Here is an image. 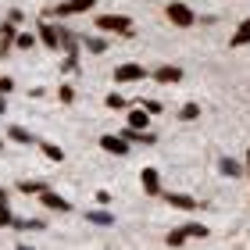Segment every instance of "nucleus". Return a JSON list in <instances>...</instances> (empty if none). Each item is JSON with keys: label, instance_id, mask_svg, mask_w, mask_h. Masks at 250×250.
<instances>
[{"label": "nucleus", "instance_id": "obj_1", "mask_svg": "<svg viewBox=\"0 0 250 250\" xmlns=\"http://www.w3.org/2000/svg\"><path fill=\"white\" fill-rule=\"evenodd\" d=\"M97 29L100 32H118V36H132V18H125V15H100Z\"/></svg>", "mask_w": 250, "mask_h": 250}, {"label": "nucleus", "instance_id": "obj_2", "mask_svg": "<svg viewBox=\"0 0 250 250\" xmlns=\"http://www.w3.org/2000/svg\"><path fill=\"white\" fill-rule=\"evenodd\" d=\"M193 236H208V225H197V222H189V225H179V229H172V232L165 236V243H168V247H179V243L193 240Z\"/></svg>", "mask_w": 250, "mask_h": 250}, {"label": "nucleus", "instance_id": "obj_3", "mask_svg": "<svg viewBox=\"0 0 250 250\" xmlns=\"http://www.w3.org/2000/svg\"><path fill=\"white\" fill-rule=\"evenodd\" d=\"M168 21H172V25H179V29H189V25H197V15H193V7L172 0V4H168Z\"/></svg>", "mask_w": 250, "mask_h": 250}, {"label": "nucleus", "instance_id": "obj_4", "mask_svg": "<svg viewBox=\"0 0 250 250\" xmlns=\"http://www.w3.org/2000/svg\"><path fill=\"white\" fill-rule=\"evenodd\" d=\"M40 40L47 43L54 54H58V47H64V32L58 25H47V21H40Z\"/></svg>", "mask_w": 250, "mask_h": 250}, {"label": "nucleus", "instance_id": "obj_5", "mask_svg": "<svg viewBox=\"0 0 250 250\" xmlns=\"http://www.w3.org/2000/svg\"><path fill=\"white\" fill-rule=\"evenodd\" d=\"M143 79H146L143 64H122V68H115V83H143Z\"/></svg>", "mask_w": 250, "mask_h": 250}, {"label": "nucleus", "instance_id": "obj_6", "mask_svg": "<svg viewBox=\"0 0 250 250\" xmlns=\"http://www.w3.org/2000/svg\"><path fill=\"white\" fill-rule=\"evenodd\" d=\"M97 0H64V4H58L54 7V15L58 18H68V15H83V11H89Z\"/></svg>", "mask_w": 250, "mask_h": 250}, {"label": "nucleus", "instance_id": "obj_7", "mask_svg": "<svg viewBox=\"0 0 250 250\" xmlns=\"http://www.w3.org/2000/svg\"><path fill=\"white\" fill-rule=\"evenodd\" d=\"M140 183H143V193H146V197H161V175H157V168H143V172H140Z\"/></svg>", "mask_w": 250, "mask_h": 250}, {"label": "nucleus", "instance_id": "obj_8", "mask_svg": "<svg viewBox=\"0 0 250 250\" xmlns=\"http://www.w3.org/2000/svg\"><path fill=\"white\" fill-rule=\"evenodd\" d=\"M15 40H18V32H15V21L7 18V25H0V58H7V54H11Z\"/></svg>", "mask_w": 250, "mask_h": 250}, {"label": "nucleus", "instance_id": "obj_9", "mask_svg": "<svg viewBox=\"0 0 250 250\" xmlns=\"http://www.w3.org/2000/svg\"><path fill=\"white\" fill-rule=\"evenodd\" d=\"M154 79L161 86H175V83H183V68H175V64H165V68H157Z\"/></svg>", "mask_w": 250, "mask_h": 250}, {"label": "nucleus", "instance_id": "obj_10", "mask_svg": "<svg viewBox=\"0 0 250 250\" xmlns=\"http://www.w3.org/2000/svg\"><path fill=\"white\" fill-rule=\"evenodd\" d=\"M100 146H104L107 154H129V140H125V136H100Z\"/></svg>", "mask_w": 250, "mask_h": 250}, {"label": "nucleus", "instance_id": "obj_11", "mask_svg": "<svg viewBox=\"0 0 250 250\" xmlns=\"http://www.w3.org/2000/svg\"><path fill=\"white\" fill-rule=\"evenodd\" d=\"M40 200H43V204H47V208H54V211H68V208H72V204H68L64 197H58V193H54L50 186H47V189H43V193H40Z\"/></svg>", "mask_w": 250, "mask_h": 250}, {"label": "nucleus", "instance_id": "obj_12", "mask_svg": "<svg viewBox=\"0 0 250 250\" xmlns=\"http://www.w3.org/2000/svg\"><path fill=\"white\" fill-rule=\"evenodd\" d=\"M129 143H157V136L154 132H146V129H136V125H129V129L122 132Z\"/></svg>", "mask_w": 250, "mask_h": 250}, {"label": "nucleus", "instance_id": "obj_13", "mask_svg": "<svg viewBox=\"0 0 250 250\" xmlns=\"http://www.w3.org/2000/svg\"><path fill=\"white\" fill-rule=\"evenodd\" d=\"M165 200L172 204V208H183V211H193V208H197V197H186V193H168Z\"/></svg>", "mask_w": 250, "mask_h": 250}, {"label": "nucleus", "instance_id": "obj_14", "mask_svg": "<svg viewBox=\"0 0 250 250\" xmlns=\"http://www.w3.org/2000/svg\"><path fill=\"white\" fill-rule=\"evenodd\" d=\"M7 136H11V140H15V143H36V136H32L29 129H21V125H11V129H7Z\"/></svg>", "mask_w": 250, "mask_h": 250}, {"label": "nucleus", "instance_id": "obj_15", "mask_svg": "<svg viewBox=\"0 0 250 250\" xmlns=\"http://www.w3.org/2000/svg\"><path fill=\"white\" fill-rule=\"evenodd\" d=\"M43 189H47V183H36V179H25V183H18V193H25V197H40Z\"/></svg>", "mask_w": 250, "mask_h": 250}, {"label": "nucleus", "instance_id": "obj_16", "mask_svg": "<svg viewBox=\"0 0 250 250\" xmlns=\"http://www.w3.org/2000/svg\"><path fill=\"white\" fill-rule=\"evenodd\" d=\"M86 222H93V225H115V214H111V211H86Z\"/></svg>", "mask_w": 250, "mask_h": 250}, {"label": "nucleus", "instance_id": "obj_17", "mask_svg": "<svg viewBox=\"0 0 250 250\" xmlns=\"http://www.w3.org/2000/svg\"><path fill=\"white\" fill-rule=\"evenodd\" d=\"M247 43H250V18L236 29V36H232V47H247Z\"/></svg>", "mask_w": 250, "mask_h": 250}, {"label": "nucleus", "instance_id": "obj_18", "mask_svg": "<svg viewBox=\"0 0 250 250\" xmlns=\"http://www.w3.org/2000/svg\"><path fill=\"white\" fill-rule=\"evenodd\" d=\"M146 118H150V111H146V107L129 111V125H136V129H146Z\"/></svg>", "mask_w": 250, "mask_h": 250}, {"label": "nucleus", "instance_id": "obj_19", "mask_svg": "<svg viewBox=\"0 0 250 250\" xmlns=\"http://www.w3.org/2000/svg\"><path fill=\"white\" fill-rule=\"evenodd\" d=\"M40 146H43V154H47V157H50V161H58V165L64 161V150H61V146H58V143H40Z\"/></svg>", "mask_w": 250, "mask_h": 250}, {"label": "nucleus", "instance_id": "obj_20", "mask_svg": "<svg viewBox=\"0 0 250 250\" xmlns=\"http://www.w3.org/2000/svg\"><path fill=\"white\" fill-rule=\"evenodd\" d=\"M104 104H107L111 111H122V107H129V100H125L122 93H107V100H104Z\"/></svg>", "mask_w": 250, "mask_h": 250}, {"label": "nucleus", "instance_id": "obj_21", "mask_svg": "<svg viewBox=\"0 0 250 250\" xmlns=\"http://www.w3.org/2000/svg\"><path fill=\"white\" fill-rule=\"evenodd\" d=\"M218 165H222V172H225V175H240V172H243L240 161H232V157H222Z\"/></svg>", "mask_w": 250, "mask_h": 250}, {"label": "nucleus", "instance_id": "obj_22", "mask_svg": "<svg viewBox=\"0 0 250 250\" xmlns=\"http://www.w3.org/2000/svg\"><path fill=\"white\" fill-rule=\"evenodd\" d=\"M15 47L18 50H32V47H36V36H32V32H21V36L15 40Z\"/></svg>", "mask_w": 250, "mask_h": 250}, {"label": "nucleus", "instance_id": "obj_23", "mask_svg": "<svg viewBox=\"0 0 250 250\" xmlns=\"http://www.w3.org/2000/svg\"><path fill=\"white\" fill-rule=\"evenodd\" d=\"M179 115H183L186 122H193V118H200V107H197V104H186L183 111H179Z\"/></svg>", "mask_w": 250, "mask_h": 250}, {"label": "nucleus", "instance_id": "obj_24", "mask_svg": "<svg viewBox=\"0 0 250 250\" xmlns=\"http://www.w3.org/2000/svg\"><path fill=\"white\" fill-rule=\"evenodd\" d=\"M86 50H93V54H104V50H107V43H104V40H86Z\"/></svg>", "mask_w": 250, "mask_h": 250}, {"label": "nucleus", "instance_id": "obj_25", "mask_svg": "<svg viewBox=\"0 0 250 250\" xmlns=\"http://www.w3.org/2000/svg\"><path fill=\"white\" fill-rule=\"evenodd\" d=\"M58 97H61V104H72V100H75V89H72V86H61Z\"/></svg>", "mask_w": 250, "mask_h": 250}, {"label": "nucleus", "instance_id": "obj_26", "mask_svg": "<svg viewBox=\"0 0 250 250\" xmlns=\"http://www.w3.org/2000/svg\"><path fill=\"white\" fill-rule=\"evenodd\" d=\"M15 89V79H7V75H0V93H11Z\"/></svg>", "mask_w": 250, "mask_h": 250}, {"label": "nucleus", "instance_id": "obj_27", "mask_svg": "<svg viewBox=\"0 0 250 250\" xmlns=\"http://www.w3.org/2000/svg\"><path fill=\"white\" fill-rule=\"evenodd\" d=\"M143 107L150 111V115H161V104H157V100H143Z\"/></svg>", "mask_w": 250, "mask_h": 250}, {"label": "nucleus", "instance_id": "obj_28", "mask_svg": "<svg viewBox=\"0 0 250 250\" xmlns=\"http://www.w3.org/2000/svg\"><path fill=\"white\" fill-rule=\"evenodd\" d=\"M4 111H7V100H4V93H0V115H4Z\"/></svg>", "mask_w": 250, "mask_h": 250}, {"label": "nucleus", "instance_id": "obj_29", "mask_svg": "<svg viewBox=\"0 0 250 250\" xmlns=\"http://www.w3.org/2000/svg\"><path fill=\"white\" fill-rule=\"evenodd\" d=\"M247 172H250V150H247Z\"/></svg>", "mask_w": 250, "mask_h": 250}]
</instances>
